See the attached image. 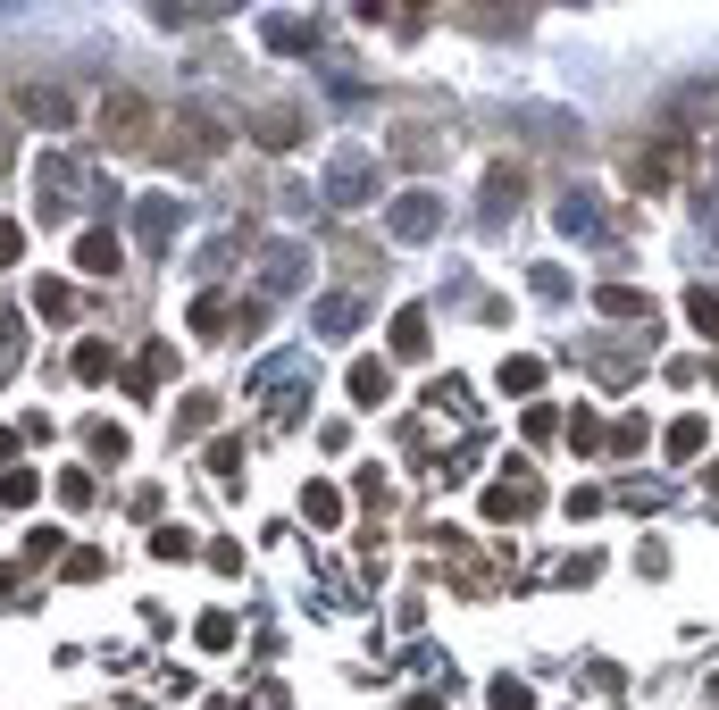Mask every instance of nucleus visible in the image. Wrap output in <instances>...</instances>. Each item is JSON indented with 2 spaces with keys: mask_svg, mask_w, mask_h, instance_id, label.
Returning <instances> with one entry per match:
<instances>
[{
  "mask_svg": "<svg viewBox=\"0 0 719 710\" xmlns=\"http://www.w3.org/2000/svg\"><path fill=\"white\" fill-rule=\"evenodd\" d=\"M427 226H435L427 201H402V209H393V234H427Z\"/></svg>",
  "mask_w": 719,
  "mask_h": 710,
  "instance_id": "obj_4",
  "label": "nucleus"
},
{
  "mask_svg": "<svg viewBox=\"0 0 719 710\" xmlns=\"http://www.w3.org/2000/svg\"><path fill=\"white\" fill-rule=\"evenodd\" d=\"M76 268H84V276H109V268H118V234H84V243H76Z\"/></svg>",
  "mask_w": 719,
  "mask_h": 710,
  "instance_id": "obj_2",
  "label": "nucleus"
},
{
  "mask_svg": "<svg viewBox=\"0 0 719 710\" xmlns=\"http://www.w3.org/2000/svg\"><path fill=\"white\" fill-rule=\"evenodd\" d=\"M17 109H26V117H51V126L67 117V101H59V92H42V84H34V92H17Z\"/></svg>",
  "mask_w": 719,
  "mask_h": 710,
  "instance_id": "obj_3",
  "label": "nucleus"
},
{
  "mask_svg": "<svg viewBox=\"0 0 719 710\" xmlns=\"http://www.w3.org/2000/svg\"><path fill=\"white\" fill-rule=\"evenodd\" d=\"M9 360H17V326L0 318V376H9Z\"/></svg>",
  "mask_w": 719,
  "mask_h": 710,
  "instance_id": "obj_5",
  "label": "nucleus"
},
{
  "mask_svg": "<svg viewBox=\"0 0 719 710\" xmlns=\"http://www.w3.org/2000/svg\"><path fill=\"white\" fill-rule=\"evenodd\" d=\"M0 259H17V226H0Z\"/></svg>",
  "mask_w": 719,
  "mask_h": 710,
  "instance_id": "obj_6",
  "label": "nucleus"
},
{
  "mask_svg": "<svg viewBox=\"0 0 719 710\" xmlns=\"http://www.w3.org/2000/svg\"><path fill=\"white\" fill-rule=\"evenodd\" d=\"M134 234H143V243L159 251V243L176 234V201H143V209H134Z\"/></svg>",
  "mask_w": 719,
  "mask_h": 710,
  "instance_id": "obj_1",
  "label": "nucleus"
}]
</instances>
